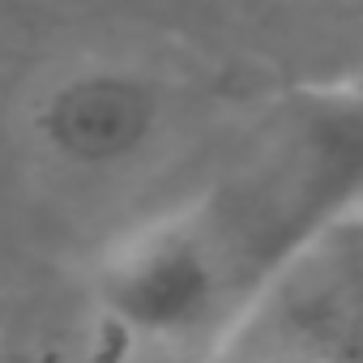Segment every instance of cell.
I'll use <instances>...</instances> for the list:
<instances>
[{
  "label": "cell",
  "instance_id": "cell-1",
  "mask_svg": "<svg viewBox=\"0 0 363 363\" xmlns=\"http://www.w3.org/2000/svg\"><path fill=\"white\" fill-rule=\"evenodd\" d=\"M227 299V261L197 218H162L128 235L99 269V303L150 342L206 329Z\"/></svg>",
  "mask_w": 363,
  "mask_h": 363
},
{
  "label": "cell",
  "instance_id": "cell-2",
  "mask_svg": "<svg viewBox=\"0 0 363 363\" xmlns=\"http://www.w3.org/2000/svg\"><path fill=\"white\" fill-rule=\"evenodd\" d=\"M167 99L162 86L124 65H90L52 82L35 111L30 128L39 145L82 171H103L137 158L162 128Z\"/></svg>",
  "mask_w": 363,
  "mask_h": 363
},
{
  "label": "cell",
  "instance_id": "cell-3",
  "mask_svg": "<svg viewBox=\"0 0 363 363\" xmlns=\"http://www.w3.org/2000/svg\"><path fill=\"white\" fill-rule=\"evenodd\" d=\"M227 363H333V359H291V354H227Z\"/></svg>",
  "mask_w": 363,
  "mask_h": 363
}]
</instances>
